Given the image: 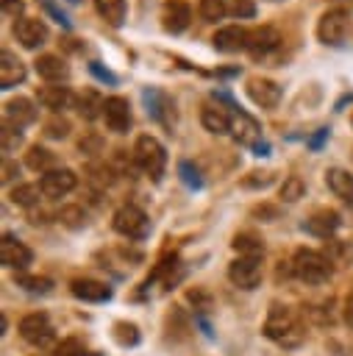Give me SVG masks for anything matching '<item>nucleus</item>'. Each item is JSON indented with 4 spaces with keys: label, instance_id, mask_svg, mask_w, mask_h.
<instances>
[{
    "label": "nucleus",
    "instance_id": "f257e3e1",
    "mask_svg": "<svg viewBox=\"0 0 353 356\" xmlns=\"http://www.w3.org/2000/svg\"><path fill=\"white\" fill-rule=\"evenodd\" d=\"M264 334H267L272 342L284 345V348H295V345L303 342V325H300V320L295 317V312L286 309V306H272V309H270L267 323H264Z\"/></svg>",
    "mask_w": 353,
    "mask_h": 356
},
{
    "label": "nucleus",
    "instance_id": "f03ea898",
    "mask_svg": "<svg viewBox=\"0 0 353 356\" xmlns=\"http://www.w3.org/2000/svg\"><path fill=\"white\" fill-rule=\"evenodd\" d=\"M292 273L306 284H325L334 273V261L320 250L300 248L292 256Z\"/></svg>",
    "mask_w": 353,
    "mask_h": 356
},
{
    "label": "nucleus",
    "instance_id": "7ed1b4c3",
    "mask_svg": "<svg viewBox=\"0 0 353 356\" xmlns=\"http://www.w3.org/2000/svg\"><path fill=\"white\" fill-rule=\"evenodd\" d=\"M133 161L139 164V170L145 175H150L153 181H158L161 172H164V167H167V150H164V145L156 136L142 134L136 139V145H133Z\"/></svg>",
    "mask_w": 353,
    "mask_h": 356
},
{
    "label": "nucleus",
    "instance_id": "20e7f679",
    "mask_svg": "<svg viewBox=\"0 0 353 356\" xmlns=\"http://www.w3.org/2000/svg\"><path fill=\"white\" fill-rule=\"evenodd\" d=\"M347 33H350V14L345 8H328L317 22V39L322 44L336 47L347 39Z\"/></svg>",
    "mask_w": 353,
    "mask_h": 356
},
{
    "label": "nucleus",
    "instance_id": "39448f33",
    "mask_svg": "<svg viewBox=\"0 0 353 356\" xmlns=\"http://www.w3.org/2000/svg\"><path fill=\"white\" fill-rule=\"evenodd\" d=\"M114 231L128 239H145L150 234V220L139 206H120L114 211Z\"/></svg>",
    "mask_w": 353,
    "mask_h": 356
},
{
    "label": "nucleus",
    "instance_id": "423d86ee",
    "mask_svg": "<svg viewBox=\"0 0 353 356\" xmlns=\"http://www.w3.org/2000/svg\"><path fill=\"white\" fill-rule=\"evenodd\" d=\"M228 278L239 289H256L258 281H261V259H256V256H239L236 261H231Z\"/></svg>",
    "mask_w": 353,
    "mask_h": 356
},
{
    "label": "nucleus",
    "instance_id": "0eeeda50",
    "mask_svg": "<svg viewBox=\"0 0 353 356\" xmlns=\"http://www.w3.org/2000/svg\"><path fill=\"white\" fill-rule=\"evenodd\" d=\"M14 36L25 50H39L47 42V25L39 17H19L14 22Z\"/></svg>",
    "mask_w": 353,
    "mask_h": 356
},
{
    "label": "nucleus",
    "instance_id": "6e6552de",
    "mask_svg": "<svg viewBox=\"0 0 353 356\" xmlns=\"http://www.w3.org/2000/svg\"><path fill=\"white\" fill-rule=\"evenodd\" d=\"M19 334H22V339H25L28 345H33V348H44V345L53 342V325H50V320H47L44 314H39V312L22 317Z\"/></svg>",
    "mask_w": 353,
    "mask_h": 356
},
{
    "label": "nucleus",
    "instance_id": "1a4fd4ad",
    "mask_svg": "<svg viewBox=\"0 0 353 356\" xmlns=\"http://www.w3.org/2000/svg\"><path fill=\"white\" fill-rule=\"evenodd\" d=\"M0 261L3 267L8 270H25L31 261H33V253L25 242H19L17 236L11 234H3V242H0Z\"/></svg>",
    "mask_w": 353,
    "mask_h": 356
},
{
    "label": "nucleus",
    "instance_id": "9d476101",
    "mask_svg": "<svg viewBox=\"0 0 353 356\" xmlns=\"http://www.w3.org/2000/svg\"><path fill=\"white\" fill-rule=\"evenodd\" d=\"M103 122L108 131L114 134H125L131 128V103L120 95L114 97H106V106H103Z\"/></svg>",
    "mask_w": 353,
    "mask_h": 356
},
{
    "label": "nucleus",
    "instance_id": "9b49d317",
    "mask_svg": "<svg viewBox=\"0 0 353 356\" xmlns=\"http://www.w3.org/2000/svg\"><path fill=\"white\" fill-rule=\"evenodd\" d=\"M75 184H78V178H75V172L67 170V167H61V170H50V172H44V175L39 178V186H42L44 197H53V200L69 195V192L75 189Z\"/></svg>",
    "mask_w": 353,
    "mask_h": 356
},
{
    "label": "nucleus",
    "instance_id": "f8f14e48",
    "mask_svg": "<svg viewBox=\"0 0 353 356\" xmlns=\"http://www.w3.org/2000/svg\"><path fill=\"white\" fill-rule=\"evenodd\" d=\"M281 47V33L270 25H261V28H253L250 36H247V53L253 58H267L272 56L275 50Z\"/></svg>",
    "mask_w": 353,
    "mask_h": 356
},
{
    "label": "nucleus",
    "instance_id": "ddd939ff",
    "mask_svg": "<svg viewBox=\"0 0 353 356\" xmlns=\"http://www.w3.org/2000/svg\"><path fill=\"white\" fill-rule=\"evenodd\" d=\"M247 36H250L247 28H242V25H225V28H220L214 33L211 44L220 53H239V50H247Z\"/></svg>",
    "mask_w": 353,
    "mask_h": 356
},
{
    "label": "nucleus",
    "instance_id": "4468645a",
    "mask_svg": "<svg viewBox=\"0 0 353 356\" xmlns=\"http://www.w3.org/2000/svg\"><path fill=\"white\" fill-rule=\"evenodd\" d=\"M231 136L239 142V145H247V147H258L261 142V128H258V122L250 117V114H245V111H233V117H231Z\"/></svg>",
    "mask_w": 353,
    "mask_h": 356
},
{
    "label": "nucleus",
    "instance_id": "2eb2a0df",
    "mask_svg": "<svg viewBox=\"0 0 353 356\" xmlns=\"http://www.w3.org/2000/svg\"><path fill=\"white\" fill-rule=\"evenodd\" d=\"M189 19H192V8L189 3L183 0H167L161 6V25L170 31V33H181L189 28Z\"/></svg>",
    "mask_w": 353,
    "mask_h": 356
},
{
    "label": "nucleus",
    "instance_id": "dca6fc26",
    "mask_svg": "<svg viewBox=\"0 0 353 356\" xmlns=\"http://www.w3.org/2000/svg\"><path fill=\"white\" fill-rule=\"evenodd\" d=\"M247 95H250V100H253L256 106L272 108V106H278V100H281V86H278L275 81H270V78H250V81H247Z\"/></svg>",
    "mask_w": 353,
    "mask_h": 356
},
{
    "label": "nucleus",
    "instance_id": "f3484780",
    "mask_svg": "<svg viewBox=\"0 0 353 356\" xmlns=\"http://www.w3.org/2000/svg\"><path fill=\"white\" fill-rule=\"evenodd\" d=\"M6 122H11L14 128H25L31 122H36V103L31 97H11L6 100Z\"/></svg>",
    "mask_w": 353,
    "mask_h": 356
},
{
    "label": "nucleus",
    "instance_id": "a211bd4d",
    "mask_svg": "<svg viewBox=\"0 0 353 356\" xmlns=\"http://www.w3.org/2000/svg\"><path fill=\"white\" fill-rule=\"evenodd\" d=\"M36 100L44 106V108H50L53 114H58V111H64V108H69V106H75V95L69 92V86H42L39 92H36Z\"/></svg>",
    "mask_w": 353,
    "mask_h": 356
},
{
    "label": "nucleus",
    "instance_id": "6ab92c4d",
    "mask_svg": "<svg viewBox=\"0 0 353 356\" xmlns=\"http://www.w3.org/2000/svg\"><path fill=\"white\" fill-rule=\"evenodd\" d=\"M36 72H39V78H44L50 83H61V81L69 78L67 61L61 56H53V53H44V56L36 58Z\"/></svg>",
    "mask_w": 353,
    "mask_h": 356
},
{
    "label": "nucleus",
    "instance_id": "aec40b11",
    "mask_svg": "<svg viewBox=\"0 0 353 356\" xmlns=\"http://www.w3.org/2000/svg\"><path fill=\"white\" fill-rule=\"evenodd\" d=\"M22 81H25V64L11 50H3L0 53V86L11 89V86H17Z\"/></svg>",
    "mask_w": 353,
    "mask_h": 356
},
{
    "label": "nucleus",
    "instance_id": "412c9836",
    "mask_svg": "<svg viewBox=\"0 0 353 356\" xmlns=\"http://www.w3.org/2000/svg\"><path fill=\"white\" fill-rule=\"evenodd\" d=\"M72 295L81 298V300H89V303H103L111 298V289L103 284V281H92V278H78L72 281Z\"/></svg>",
    "mask_w": 353,
    "mask_h": 356
},
{
    "label": "nucleus",
    "instance_id": "4be33fe9",
    "mask_svg": "<svg viewBox=\"0 0 353 356\" xmlns=\"http://www.w3.org/2000/svg\"><path fill=\"white\" fill-rule=\"evenodd\" d=\"M325 184H328V189H331L339 200L353 203V175H350L347 170H342V167H331V170L325 172Z\"/></svg>",
    "mask_w": 353,
    "mask_h": 356
},
{
    "label": "nucleus",
    "instance_id": "5701e85b",
    "mask_svg": "<svg viewBox=\"0 0 353 356\" xmlns=\"http://www.w3.org/2000/svg\"><path fill=\"white\" fill-rule=\"evenodd\" d=\"M231 117L233 114H228L222 106H206L200 111V122L208 134H231Z\"/></svg>",
    "mask_w": 353,
    "mask_h": 356
},
{
    "label": "nucleus",
    "instance_id": "b1692460",
    "mask_svg": "<svg viewBox=\"0 0 353 356\" xmlns=\"http://www.w3.org/2000/svg\"><path fill=\"white\" fill-rule=\"evenodd\" d=\"M306 228H309L311 234H317V236L328 239V236H331V234L339 228V214H336V211H328V209L314 211V214L306 220Z\"/></svg>",
    "mask_w": 353,
    "mask_h": 356
},
{
    "label": "nucleus",
    "instance_id": "393cba45",
    "mask_svg": "<svg viewBox=\"0 0 353 356\" xmlns=\"http://www.w3.org/2000/svg\"><path fill=\"white\" fill-rule=\"evenodd\" d=\"M103 106L106 100L95 92V89H83L81 95H75V108L83 120H95V117H103Z\"/></svg>",
    "mask_w": 353,
    "mask_h": 356
},
{
    "label": "nucleus",
    "instance_id": "a878e982",
    "mask_svg": "<svg viewBox=\"0 0 353 356\" xmlns=\"http://www.w3.org/2000/svg\"><path fill=\"white\" fill-rule=\"evenodd\" d=\"M95 8H97V14H100V17H103L108 25L120 28V25L125 22L128 3H125V0H95Z\"/></svg>",
    "mask_w": 353,
    "mask_h": 356
},
{
    "label": "nucleus",
    "instance_id": "bb28decb",
    "mask_svg": "<svg viewBox=\"0 0 353 356\" xmlns=\"http://www.w3.org/2000/svg\"><path fill=\"white\" fill-rule=\"evenodd\" d=\"M42 186L39 184H17L14 189H11V203H17V206H22V209H33L39 200H42Z\"/></svg>",
    "mask_w": 353,
    "mask_h": 356
},
{
    "label": "nucleus",
    "instance_id": "cd10ccee",
    "mask_svg": "<svg viewBox=\"0 0 353 356\" xmlns=\"http://www.w3.org/2000/svg\"><path fill=\"white\" fill-rule=\"evenodd\" d=\"M53 161H56V156L50 153V150H44V147H39V145H33L28 153H25V164L31 167V170H36V172H50L53 170Z\"/></svg>",
    "mask_w": 353,
    "mask_h": 356
},
{
    "label": "nucleus",
    "instance_id": "c85d7f7f",
    "mask_svg": "<svg viewBox=\"0 0 353 356\" xmlns=\"http://www.w3.org/2000/svg\"><path fill=\"white\" fill-rule=\"evenodd\" d=\"M233 250H239V256H256V259H261V253H264V242H261L256 234H236V239H233Z\"/></svg>",
    "mask_w": 353,
    "mask_h": 356
},
{
    "label": "nucleus",
    "instance_id": "c756f323",
    "mask_svg": "<svg viewBox=\"0 0 353 356\" xmlns=\"http://www.w3.org/2000/svg\"><path fill=\"white\" fill-rule=\"evenodd\" d=\"M222 11H225V17L245 19V17L256 14V3L253 0H222Z\"/></svg>",
    "mask_w": 353,
    "mask_h": 356
},
{
    "label": "nucleus",
    "instance_id": "7c9ffc66",
    "mask_svg": "<svg viewBox=\"0 0 353 356\" xmlns=\"http://www.w3.org/2000/svg\"><path fill=\"white\" fill-rule=\"evenodd\" d=\"M19 145H22L19 128H14L11 122H3V131H0V147H3V153L8 156V153H14Z\"/></svg>",
    "mask_w": 353,
    "mask_h": 356
},
{
    "label": "nucleus",
    "instance_id": "2f4dec72",
    "mask_svg": "<svg viewBox=\"0 0 353 356\" xmlns=\"http://www.w3.org/2000/svg\"><path fill=\"white\" fill-rule=\"evenodd\" d=\"M17 284H19L22 289L33 292V295H47L50 286H53V281H50V278H42V275H19Z\"/></svg>",
    "mask_w": 353,
    "mask_h": 356
},
{
    "label": "nucleus",
    "instance_id": "473e14b6",
    "mask_svg": "<svg viewBox=\"0 0 353 356\" xmlns=\"http://www.w3.org/2000/svg\"><path fill=\"white\" fill-rule=\"evenodd\" d=\"M58 220H61L64 225H69V228H81V225L86 222V211H83L81 206H64L61 214H58Z\"/></svg>",
    "mask_w": 353,
    "mask_h": 356
},
{
    "label": "nucleus",
    "instance_id": "72a5a7b5",
    "mask_svg": "<svg viewBox=\"0 0 353 356\" xmlns=\"http://www.w3.org/2000/svg\"><path fill=\"white\" fill-rule=\"evenodd\" d=\"M114 339L122 345H136L139 342V331L133 323H117L114 325Z\"/></svg>",
    "mask_w": 353,
    "mask_h": 356
},
{
    "label": "nucleus",
    "instance_id": "f704fd0d",
    "mask_svg": "<svg viewBox=\"0 0 353 356\" xmlns=\"http://www.w3.org/2000/svg\"><path fill=\"white\" fill-rule=\"evenodd\" d=\"M281 197L286 200V203H292V200H297V197H303V181L300 178H286L284 181V186H281Z\"/></svg>",
    "mask_w": 353,
    "mask_h": 356
},
{
    "label": "nucleus",
    "instance_id": "c9c22d12",
    "mask_svg": "<svg viewBox=\"0 0 353 356\" xmlns=\"http://www.w3.org/2000/svg\"><path fill=\"white\" fill-rule=\"evenodd\" d=\"M200 14H203L206 22H217L220 17H225L222 0H200Z\"/></svg>",
    "mask_w": 353,
    "mask_h": 356
},
{
    "label": "nucleus",
    "instance_id": "e433bc0d",
    "mask_svg": "<svg viewBox=\"0 0 353 356\" xmlns=\"http://www.w3.org/2000/svg\"><path fill=\"white\" fill-rule=\"evenodd\" d=\"M89 350L78 342V339H61L58 345H56V353L53 356H86Z\"/></svg>",
    "mask_w": 353,
    "mask_h": 356
},
{
    "label": "nucleus",
    "instance_id": "4c0bfd02",
    "mask_svg": "<svg viewBox=\"0 0 353 356\" xmlns=\"http://www.w3.org/2000/svg\"><path fill=\"white\" fill-rule=\"evenodd\" d=\"M44 134L47 136H53V139H64L67 134H69V122L67 120H58V114L44 125Z\"/></svg>",
    "mask_w": 353,
    "mask_h": 356
},
{
    "label": "nucleus",
    "instance_id": "58836bf2",
    "mask_svg": "<svg viewBox=\"0 0 353 356\" xmlns=\"http://www.w3.org/2000/svg\"><path fill=\"white\" fill-rule=\"evenodd\" d=\"M181 175H183V181H186L189 186H200V184H203V181L197 178V170H192V164H189V161H183V164H181Z\"/></svg>",
    "mask_w": 353,
    "mask_h": 356
},
{
    "label": "nucleus",
    "instance_id": "ea45409f",
    "mask_svg": "<svg viewBox=\"0 0 353 356\" xmlns=\"http://www.w3.org/2000/svg\"><path fill=\"white\" fill-rule=\"evenodd\" d=\"M256 178H245V186H267L272 181V172H253Z\"/></svg>",
    "mask_w": 353,
    "mask_h": 356
},
{
    "label": "nucleus",
    "instance_id": "a19ab883",
    "mask_svg": "<svg viewBox=\"0 0 353 356\" xmlns=\"http://www.w3.org/2000/svg\"><path fill=\"white\" fill-rule=\"evenodd\" d=\"M3 11H6L8 17L22 14V0H3Z\"/></svg>",
    "mask_w": 353,
    "mask_h": 356
},
{
    "label": "nucleus",
    "instance_id": "79ce46f5",
    "mask_svg": "<svg viewBox=\"0 0 353 356\" xmlns=\"http://www.w3.org/2000/svg\"><path fill=\"white\" fill-rule=\"evenodd\" d=\"M14 172H19V170H17V167L8 161V156H6V159H3V181H11Z\"/></svg>",
    "mask_w": 353,
    "mask_h": 356
},
{
    "label": "nucleus",
    "instance_id": "37998d69",
    "mask_svg": "<svg viewBox=\"0 0 353 356\" xmlns=\"http://www.w3.org/2000/svg\"><path fill=\"white\" fill-rule=\"evenodd\" d=\"M345 323L353 328V295H347V300H345Z\"/></svg>",
    "mask_w": 353,
    "mask_h": 356
},
{
    "label": "nucleus",
    "instance_id": "c03bdc74",
    "mask_svg": "<svg viewBox=\"0 0 353 356\" xmlns=\"http://www.w3.org/2000/svg\"><path fill=\"white\" fill-rule=\"evenodd\" d=\"M325 136H328V131H320V136H314V139H311V147H317V145H320Z\"/></svg>",
    "mask_w": 353,
    "mask_h": 356
},
{
    "label": "nucleus",
    "instance_id": "a18cd8bd",
    "mask_svg": "<svg viewBox=\"0 0 353 356\" xmlns=\"http://www.w3.org/2000/svg\"><path fill=\"white\" fill-rule=\"evenodd\" d=\"M86 356H103V353H97V350H89V353H86Z\"/></svg>",
    "mask_w": 353,
    "mask_h": 356
}]
</instances>
